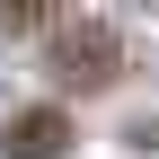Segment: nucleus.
Segmentation results:
<instances>
[{
  "label": "nucleus",
  "instance_id": "nucleus-1",
  "mask_svg": "<svg viewBox=\"0 0 159 159\" xmlns=\"http://www.w3.org/2000/svg\"><path fill=\"white\" fill-rule=\"evenodd\" d=\"M44 71L62 80V89H106V80L124 71V35H115V18H53Z\"/></svg>",
  "mask_w": 159,
  "mask_h": 159
},
{
  "label": "nucleus",
  "instance_id": "nucleus-2",
  "mask_svg": "<svg viewBox=\"0 0 159 159\" xmlns=\"http://www.w3.org/2000/svg\"><path fill=\"white\" fill-rule=\"evenodd\" d=\"M0 150H9V159H62V150H71V115H62V106H27V115H9Z\"/></svg>",
  "mask_w": 159,
  "mask_h": 159
}]
</instances>
